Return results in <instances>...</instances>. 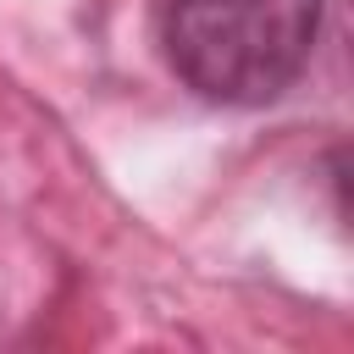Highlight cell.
I'll return each instance as SVG.
<instances>
[{"label": "cell", "mask_w": 354, "mask_h": 354, "mask_svg": "<svg viewBox=\"0 0 354 354\" xmlns=\"http://www.w3.org/2000/svg\"><path fill=\"white\" fill-rule=\"evenodd\" d=\"M326 0H155L160 55L210 105L282 100L315 55Z\"/></svg>", "instance_id": "obj_1"}]
</instances>
